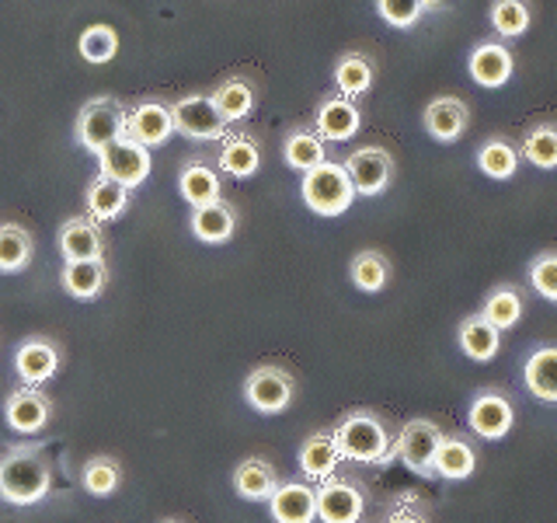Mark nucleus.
Returning <instances> with one entry per match:
<instances>
[{
	"instance_id": "obj_42",
	"label": "nucleus",
	"mask_w": 557,
	"mask_h": 523,
	"mask_svg": "<svg viewBox=\"0 0 557 523\" xmlns=\"http://www.w3.org/2000/svg\"><path fill=\"white\" fill-rule=\"evenodd\" d=\"M376 14L380 22H387L391 28H414L422 22V0H376Z\"/></svg>"
},
{
	"instance_id": "obj_12",
	"label": "nucleus",
	"mask_w": 557,
	"mask_h": 523,
	"mask_svg": "<svg viewBox=\"0 0 557 523\" xmlns=\"http://www.w3.org/2000/svg\"><path fill=\"white\" fill-rule=\"evenodd\" d=\"M122 136L133 139L139 147H164L168 139L174 136V119H171V105L164 101H136L133 109L126 112V126H122Z\"/></svg>"
},
{
	"instance_id": "obj_14",
	"label": "nucleus",
	"mask_w": 557,
	"mask_h": 523,
	"mask_svg": "<svg viewBox=\"0 0 557 523\" xmlns=\"http://www.w3.org/2000/svg\"><path fill=\"white\" fill-rule=\"evenodd\" d=\"M60 363H63V353L57 342L46 336H28L14 353V374L22 377V384L39 388V384H49L60 374Z\"/></svg>"
},
{
	"instance_id": "obj_40",
	"label": "nucleus",
	"mask_w": 557,
	"mask_h": 523,
	"mask_svg": "<svg viewBox=\"0 0 557 523\" xmlns=\"http://www.w3.org/2000/svg\"><path fill=\"white\" fill-rule=\"evenodd\" d=\"M77 49H81V57L87 63H112L115 60V52H119V35L112 25H91V28H84L81 32V39H77Z\"/></svg>"
},
{
	"instance_id": "obj_45",
	"label": "nucleus",
	"mask_w": 557,
	"mask_h": 523,
	"mask_svg": "<svg viewBox=\"0 0 557 523\" xmlns=\"http://www.w3.org/2000/svg\"><path fill=\"white\" fill-rule=\"evenodd\" d=\"M161 523H182V520H161Z\"/></svg>"
},
{
	"instance_id": "obj_9",
	"label": "nucleus",
	"mask_w": 557,
	"mask_h": 523,
	"mask_svg": "<svg viewBox=\"0 0 557 523\" xmlns=\"http://www.w3.org/2000/svg\"><path fill=\"white\" fill-rule=\"evenodd\" d=\"M95 157H98V174H104V179H112L119 185H126L129 192L150 179V150L133 144V139H126V136H119L115 144L98 150Z\"/></svg>"
},
{
	"instance_id": "obj_24",
	"label": "nucleus",
	"mask_w": 557,
	"mask_h": 523,
	"mask_svg": "<svg viewBox=\"0 0 557 523\" xmlns=\"http://www.w3.org/2000/svg\"><path fill=\"white\" fill-rule=\"evenodd\" d=\"M478 471V447L463 433L443 436L440 453H435V478L443 482H467Z\"/></svg>"
},
{
	"instance_id": "obj_10",
	"label": "nucleus",
	"mask_w": 557,
	"mask_h": 523,
	"mask_svg": "<svg viewBox=\"0 0 557 523\" xmlns=\"http://www.w3.org/2000/svg\"><path fill=\"white\" fill-rule=\"evenodd\" d=\"M342 168L348 174V182H352L356 196H380L394 182V157L391 150H383L376 144L352 150L342 161Z\"/></svg>"
},
{
	"instance_id": "obj_7",
	"label": "nucleus",
	"mask_w": 557,
	"mask_h": 523,
	"mask_svg": "<svg viewBox=\"0 0 557 523\" xmlns=\"http://www.w3.org/2000/svg\"><path fill=\"white\" fill-rule=\"evenodd\" d=\"M467 426L478 440H505L516 426V405L512 398L498 391V388H481L474 398H470L467 409Z\"/></svg>"
},
{
	"instance_id": "obj_16",
	"label": "nucleus",
	"mask_w": 557,
	"mask_h": 523,
	"mask_svg": "<svg viewBox=\"0 0 557 523\" xmlns=\"http://www.w3.org/2000/svg\"><path fill=\"white\" fill-rule=\"evenodd\" d=\"M467 70H470V77H474V84L492 87V92H495V87L512 81V74H516V57H512L509 42L484 39V42H478L474 49H470Z\"/></svg>"
},
{
	"instance_id": "obj_13",
	"label": "nucleus",
	"mask_w": 557,
	"mask_h": 523,
	"mask_svg": "<svg viewBox=\"0 0 557 523\" xmlns=\"http://www.w3.org/2000/svg\"><path fill=\"white\" fill-rule=\"evenodd\" d=\"M49 418H52V401L42 388H32V384L14 388L4 401V423L11 426V433L35 436L49 426Z\"/></svg>"
},
{
	"instance_id": "obj_41",
	"label": "nucleus",
	"mask_w": 557,
	"mask_h": 523,
	"mask_svg": "<svg viewBox=\"0 0 557 523\" xmlns=\"http://www.w3.org/2000/svg\"><path fill=\"white\" fill-rule=\"evenodd\" d=\"M530 287H533V293L544 296V301L557 304V248L540 252L530 262Z\"/></svg>"
},
{
	"instance_id": "obj_36",
	"label": "nucleus",
	"mask_w": 557,
	"mask_h": 523,
	"mask_svg": "<svg viewBox=\"0 0 557 523\" xmlns=\"http://www.w3.org/2000/svg\"><path fill=\"white\" fill-rule=\"evenodd\" d=\"M122 485V464L112 458V453H95V458H87L84 467H81V488L87 496L95 499H109L119 492Z\"/></svg>"
},
{
	"instance_id": "obj_17",
	"label": "nucleus",
	"mask_w": 557,
	"mask_h": 523,
	"mask_svg": "<svg viewBox=\"0 0 557 523\" xmlns=\"http://www.w3.org/2000/svg\"><path fill=\"white\" fill-rule=\"evenodd\" d=\"M422 126L435 144H457L470 126V105L457 95H440L425 105Z\"/></svg>"
},
{
	"instance_id": "obj_27",
	"label": "nucleus",
	"mask_w": 557,
	"mask_h": 523,
	"mask_svg": "<svg viewBox=\"0 0 557 523\" xmlns=\"http://www.w3.org/2000/svg\"><path fill=\"white\" fill-rule=\"evenodd\" d=\"M457 345L467 360L474 363H492L502 349V331L495 325H487L481 314H467L457 328Z\"/></svg>"
},
{
	"instance_id": "obj_20",
	"label": "nucleus",
	"mask_w": 557,
	"mask_h": 523,
	"mask_svg": "<svg viewBox=\"0 0 557 523\" xmlns=\"http://www.w3.org/2000/svg\"><path fill=\"white\" fill-rule=\"evenodd\" d=\"M60 255L63 262H84V258H104V234L101 223H95L91 217H70L63 220L60 234Z\"/></svg>"
},
{
	"instance_id": "obj_15",
	"label": "nucleus",
	"mask_w": 557,
	"mask_h": 523,
	"mask_svg": "<svg viewBox=\"0 0 557 523\" xmlns=\"http://www.w3.org/2000/svg\"><path fill=\"white\" fill-rule=\"evenodd\" d=\"M310 130L318 133L324 144H345V139H352L362 130V109L352 98L331 95L318 105Z\"/></svg>"
},
{
	"instance_id": "obj_38",
	"label": "nucleus",
	"mask_w": 557,
	"mask_h": 523,
	"mask_svg": "<svg viewBox=\"0 0 557 523\" xmlns=\"http://www.w3.org/2000/svg\"><path fill=\"white\" fill-rule=\"evenodd\" d=\"M283 161H286L293 171H300V174L313 171L318 165L327 161L324 139H321L318 133H313V130H307V126L293 130V133L283 139Z\"/></svg>"
},
{
	"instance_id": "obj_34",
	"label": "nucleus",
	"mask_w": 557,
	"mask_h": 523,
	"mask_svg": "<svg viewBox=\"0 0 557 523\" xmlns=\"http://www.w3.org/2000/svg\"><path fill=\"white\" fill-rule=\"evenodd\" d=\"M213 105L220 109V115L226 122H240L255 112L258 105V95H255V84L248 77H223L216 87H213Z\"/></svg>"
},
{
	"instance_id": "obj_23",
	"label": "nucleus",
	"mask_w": 557,
	"mask_h": 523,
	"mask_svg": "<svg viewBox=\"0 0 557 523\" xmlns=\"http://www.w3.org/2000/svg\"><path fill=\"white\" fill-rule=\"evenodd\" d=\"M478 171L484 174V179H492V182H509L516 179V171L522 165V157H519V144L509 136H487L481 139V147H478Z\"/></svg>"
},
{
	"instance_id": "obj_32",
	"label": "nucleus",
	"mask_w": 557,
	"mask_h": 523,
	"mask_svg": "<svg viewBox=\"0 0 557 523\" xmlns=\"http://www.w3.org/2000/svg\"><path fill=\"white\" fill-rule=\"evenodd\" d=\"M376 77V63L370 52H345L335 63V87L342 98H362L373 87Z\"/></svg>"
},
{
	"instance_id": "obj_37",
	"label": "nucleus",
	"mask_w": 557,
	"mask_h": 523,
	"mask_svg": "<svg viewBox=\"0 0 557 523\" xmlns=\"http://www.w3.org/2000/svg\"><path fill=\"white\" fill-rule=\"evenodd\" d=\"M348 279H352V287L362 293H380L391 283V258L376 248H362L348 262Z\"/></svg>"
},
{
	"instance_id": "obj_26",
	"label": "nucleus",
	"mask_w": 557,
	"mask_h": 523,
	"mask_svg": "<svg viewBox=\"0 0 557 523\" xmlns=\"http://www.w3.org/2000/svg\"><path fill=\"white\" fill-rule=\"evenodd\" d=\"M522 380L536 401L557 405V345H536L522 366Z\"/></svg>"
},
{
	"instance_id": "obj_25",
	"label": "nucleus",
	"mask_w": 557,
	"mask_h": 523,
	"mask_svg": "<svg viewBox=\"0 0 557 523\" xmlns=\"http://www.w3.org/2000/svg\"><path fill=\"white\" fill-rule=\"evenodd\" d=\"M278 488V471L265 458H244L234 467V492L244 502H269V496Z\"/></svg>"
},
{
	"instance_id": "obj_39",
	"label": "nucleus",
	"mask_w": 557,
	"mask_h": 523,
	"mask_svg": "<svg viewBox=\"0 0 557 523\" xmlns=\"http://www.w3.org/2000/svg\"><path fill=\"white\" fill-rule=\"evenodd\" d=\"M35 255V241L22 223H0V272H22Z\"/></svg>"
},
{
	"instance_id": "obj_35",
	"label": "nucleus",
	"mask_w": 557,
	"mask_h": 523,
	"mask_svg": "<svg viewBox=\"0 0 557 523\" xmlns=\"http://www.w3.org/2000/svg\"><path fill=\"white\" fill-rule=\"evenodd\" d=\"M487 22H492V28L502 42L522 39L533 25V0H492Z\"/></svg>"
},
{
	"instance_id": "obj_19",
	"label": "nucleus",
	"mask_w": 557,
	"mask_h": 523,
	"mask_svg": "<svg viewBox=\"0 0 557 523\" xmlns=\"http://www.w3.org/2000/svg\"><path fill=\"white\" fill-rule=\"evenodd\" d=\"M296 464H300L304 478L307 482H324L331 475H338L342 467V450L335 443V436H331V429H318L310 433L307 440L300 443V450H296Z\"/></svg>"
},
{
	"instance_id": "obj_43",
	"label": "nucleus",
	"mask_w": 557,
	"mask_h": 523,
	"mask_svg": "<svg viewBox=\"0 0 557 523\" xmlns=\"http://www.w3.org/2000/svg\"><path fill=\"white\" fill-rule=\"evenodd\" d=\"M383 523H432V516H429L425 502L405 496V499H397V506L387 513V520H383Z\"/></svg>"
},
{
	"instance_id": "obj_29",
	"label": "nucleus",
	"mask_w": 557,
	"mask_h": 523,
	"mask_svg": "<svg viewBox=\"0 0 557 523\" xmlns=\"http://www.w3.org/2000/svg\"><path fill=\"white\" fill-rule=\"evenodd\" d=\"M84 206H87V217H91L95 223L119 220L129 206V188L112 182V179H104V174H95L91 185H87V192H84Z\"/></svg>"
},
{
	"instance_id": "obj_30",
	"label": "nucleus",
	"mask_w": 557,
	"mask_h": 523,
	"mask_svg": "<svg viewBox=\"0 0 557 523\" xmlns=\"http://www.w3.org/2000/svg\"><path fill=\"white\" fill-rule=\"evenodd\" d=\"M519 157L540 171L557 168V119H536L519 139Z\"/></svg>"
},
{
	"instance_id": "obj_28",
	"label": "nucleus",
	"mask_w": 557,
	"mask_h": 523,
	"mask_svg": "<svg viewBox=\"0 0 557 523\" xmlns=\"http://www.w3.org/2000/svg\"><path fill=\"white\" fill-rule=\"evenodd\" d=\"M522 311H527V296H522V290L516 283H498L487 290L478 314L487 325H495L498 331H509L522 321Z\"/></svg>"
},
{
	"instance_id": "obj_1",
	"label": "nucleus",
	"mask_w": 557,
	"mask_h": 523,
	"mask_svg": "<svg viewBox=\"0 0 557 523\" xmlns=\"http://www.w3.org/2000/svg\"><path fill=\"white\" fill-rule=\"evenodd\" d=\"M335 443L342 450V461H356V464H373V467H387L394 458V433L387 426V418L370 409H352L345 412L335 429Z\"/></svg>"
},
{
	"instance_id": "obj_21",
	"label": "nucleus",
	"mask_w": 557,
	"mask_h": 523,
	"mask_svg": "<svg viewBox=\"0 0 557 523\" xmlns=\"http://www.w3.org/2000/svg\"><path fill=\"white\" fill-rule=\"evenodd\" d=\"M188 231L196 241L202 244H226L237 231V206L226 203V199H216L209 206H199L191 209L188 217Z\"/></svg>"
},
{
	"instance_id": "obj_5",
	"label": "nucleus",
	"mask_w": 557,
	"mask_h": 523,
	"mask_svg": "<svg viewBox=\"0 0 557 523\" xmlns=\"http://www.w3.org/2000/svg\"><path fill=\"white\" fill-rule=\"evenodd\" d=\"M296 398V377L278 363H261L244 377V401L261 415H283Z\"/></svg>"
},
{
	"instance_id": "obj_3",
	"label": "nucleus",
	"mask_w": 557,
	"mask_h": 523,
	"mask_svg": "<svg viewBox=\"0 0 557 523\" xmlns=\"http://www.w3.org/2000/svg\"><path fill=\"white\" fill-rule=\"evenodd\" d=\"M300 196L307 209H313L318 217H342L345 209L356 203V188L338 161H324L304 174Z\"/></svg>"
},
{
	"instance_id": "obj_33",
	"label": "nucleus",
	"mask_w": 557,
	"mask_h": 523,
	"mask_svg": "<svg viewBox=\"0 0 557 523\" xmlns=\"http://www.w3.org/2000/svg\"><path fill=\"white\" fill-rule=\"evenodd\" d=\"M178 192H182V199L191 209L216 203V199H223L220 196V171L213 165H206V161H191L178 174Z\"/></svg>"
},
{
	"instance_id": "obj_31",
	"label": "nucleus",
	"mask_w": 557,
	"mask_h": 523,
	"mask_svg": "<svg viewBox=\"0 0 557 523\" xmlns=\"http://www.w3.org/2000/svg\"><path fill=\"white\" fill-rule=\"evenodd\" d=\"M220 157L216 165L223 174H231V179H251V174L261 168V144L248 133H234V136H223L220 139Z\"/></svg>"
},
{
	"instance_id": "obj_4",
	"label": "nucleus",
	"mask_w": 557,
	"mask_h": 523,
	"mask_svg": "<svg viewBox=\"0 0 557 523\" xmlns=\"http://www.w3.org/2000/svg\"><path fill=\"white\" fill-rule=\"evenodd\" d=\"M443 436L446 433L432 418H408L394 436V458L418 478H435V453H440Z\"/></svg>"
},
{
	"instance_id": "obj_8",
	"label": "nucleus",
	"mask_w": 557,
	"mask_h": 523,
	"mask_svg": "<svg viewBox=\"0 0 557 523\" xmlns=\"http://www.w3.org/2000/svg\"><path fill=\"white\" fill-rule=\"evenodd\" d=\"M366 513V488L356 478L331 475L318 482V520L321 523H359Z\"/></svg>"
},
{
	"instance_id": "obj_6",
	"label": "nucleus",
	"mask_w": 557,
	"mask_h": 523,
	"mask_svg": "<svg viewBox=\"0 0 557 523\" xmlns=\"http://www.w3.org/2000/svg\"><path fill=\"white\" fill-rule=\"evenodd\" d=\"M122 126H126V109L115 101V98H91L77 112V122H74V136L84 150H104L109 144L122 136Z\"/></svg>"
},
{
	"instance_id": "obj_2",
	"label": "nucleus",
	"mask_w": 557,
	"mask_h": 523,
	"mask_svg": "<svg viewBox=\"0 0 557 523\" xmlns=\"http://www.w3.org/2000/svg\"><path fill=\"white\" fill-rule=\"evenodd\" d=\"M52 492V464L39 443H14L0 458V499L35 506Z\"/></svg>"
},
{
	"instance_id": "obj_22",
	"label": "nucleus",
	"mask_w": 557,
	"mask_h": 523,
	"mask_svg": "<svg viewBox=\"0 0 557 523\" xmlns=\"http://www.w3.org/2000/svg\"><path fill=\"white\" fill-rule=\"evenodd\" d=\"M63 293L74 296V301H95L109 287V266L104 258H84V262H63L60 272Z\"/></svg>"
},
{
	"instance_id": "obj_18",
	"label": "nucleus",
	"mask_w": 557,
	"mask_h": 523,
	"mask_svg": "<svg viewBox=\"0 0 557 523\" xmlns=\"http://www.w3.org/2000/svg\"><path fill=\"white\" fill-rule=\"evenodd\" d=\"M269 513L275 523H313L318 520V485L310 482H278L269 496Z\"/></svg>"
},
{
	"instance_id": "obj_11",
	"label": "nucleus",
	"mask_w": 557,
	"mask_h": 523,
	"mask_svg": "<svg viewBox=\"0 0 557 523\" xmlns=\"http://www.w3.org/2000/svg\"><path fill=\"white\" fill-rule=\"evenodd\" d=\"M174 133H182L188 139H223L226 136V119L213 105L209 95H185L171 105Z\"/></svg>"
},
{
	"instance_id": "obj_44",
	"label": "nucleus",
	"mask_w": 557,
	"mask_h": 523,
	"mask_svg": "<svg viewBox=\"0 0 557 523\" xmlns=\"http://www.w3.org/2000/svg\"><path fill=\"white\" fill-rule=\"evenodd\" d=\"M453 4H457V0H422L425 14H429V11H449Z\"/></svg>"
}]
</instances>
